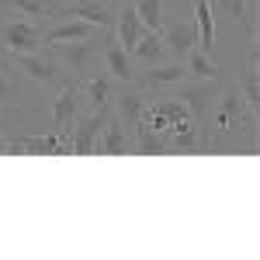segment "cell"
I'll return each instance as SVG.
<instances>
[{"label":"cell","mask_w":260,"mask_h":260,"mask_svg":"<svg viewBox=\"0 0 260 260\" xmlns=\"http://www.w3.org/2000/svg\"><path fill=\"white\" fill-rule=\"evenodd\" d=\"M59 4H70V0H59Z\"/></svg>","instance_id":"d4e9b609"},{"label":"cell","mask_w":260,"mask_h":260,"mask_svg":"<svg viewBox=\"0 0 260 260\" xmlns=\"http://www.w3.org/2000/svg\"><path fill=\"white\" fill-rule=\"evenodd\" d=\"M94 153L98 156H121V153H132V132L125 128V121L111 111L108 121L101 125L98 142H94Z\"/></svg>","instance_id":"9c48e42d"},{"label":"cell","mask_w":260,"mask_h":260,"mask_svg":"<svg viewBox=\"0 0 260 260\" xmlns=\"http://www.w3.org/2000/svg\"><path fill=\"white\" fill-rule=\"evenodd\" d=\"M80 94H83V111H98V108H111L115 98V80L108 73H94L80 80Z\"/></svg>","instance_id":"5bb4252c"},{"label":"cell","mask_w":260,"mask_h":260,"mask_svg":"<svg viewBox=\"0 0 260 260\" xmlns=\"http://www.w3.org/2000/svg\"><path fill=\"white\" fill-rule=\"evenodd\" d=\"M83 111V94H80V80H62L59 94L52 101V115H49V128L52 132H70L66 125H73V118Z\"/></svg>","instance_id":"52a82bcc"},{"label":"cell","mask_w":260,"mask_h":260,"mask_svg":"<svg viewBox=\"0 0 260 260\" xmlns=\"http://www.w3.org/2000/svg\"><path fill=\"white\" fill-rule=\"evenodd\" d=\"M146 104H149V101H146V90H139L136 83H121V90L111 98V111L125 121L128 132H136L142 115H146Z\"/></svg>","instance_id":"30bf717a"},{"label":"cell","mask_w":260,"mask_h":260,"mask_svg":"<svg viewBox=\"0 0 260 260\" xmlns=\"http://www.w3.org/2000/svg\"><path fill=\"white\" fill-rule=\"evenodd\" d=\"M180 59H184V70L191 80H222V66L212 59V52H201L198 45L187 49Z\"/></svg>","instance_id":"e0dca14e"},{"label":"cell","mask_w":260,"mask_h":260,"mask_svg":"<svg viewBox=\"0 0 260 260\" xmlns=\"http://www.w3.org/2000/svg\"><path fill=\"white\" fill-rule=\"evenodd\" d=\"M111 108H98V111H80L73 118V132H66V149L73 156H94V142H98L101 125L108 121Z\"/></svg>","instance_id":"5b68a950"},{"label":"cell","mask_w":260,"mask_h":260,"mask_svg":"<svg viewBox=\"0 0 260 260\" xmlns=\"http://www.w3.org/2000/svg\"><path fill=\"white\" fill-rule=\"evenodd\" d=\"M187 80V70H184V59H163V62H153V66H146L142 73L132 77V83L146 90V94H160L167 87H180V83Z\"/></svg>","instance_id":"8992f818"},{"label":"cell","mask_w":260,"mask_h":260,"mask_svg":"<svg viewBox=\"0 0 260 260\" xmlns=\"http://www.w3.org/2000/svg\"><path fill=\"white\" fill-rule=\"evenodd\" d=\"M222 136H233V132H246V136H253L257 132V115L246 108V101L240 98V90H236V83L229 80L222 87L219 94V118H215Z\"/></svg>","instance_id":"277c9868"},{"label":"cell","mask_w":260,"mask_h":260,"mask_svg":"<svg viewBox=\"0 0 260 260\" xmlns=\"http://www.w3.org/2000/svg\"><path fill=\"white\" fill-rule=\"evenodd\" d=\"M136 62H146V66H153V62H163L170 59V52H167V45H163L160 31H142V39L136 42V49L128 52Z\"/></svg>","instance_id":"ffe728a7"},{"label":"cell","mask_w":260,"mask_h":260,"mask_svg":"<svg viewBox=\"0 0 260 260\" xmlns=\"http://www.w3.org/2000/svg\"><path fill=\"white\" fill-rule=\"evenodd\" d=\"M101 49H104V31L90 35V39L59 42V45H52L49 52L59 59V66L66 70V77H73V80H83V77L90 73V66L101 59Z\"/></svg>","instance_id":"7a4b0ae2"},{"label":"cell","mask_w":260,"mask_h":260,"mask_svg":"<svg viewBox=\"0 0 260 260\" xmlns=\"http://www.w3.org/2000/svg\"><path fill=\"white\" fill-rule=\"evenodd\" d=\"M14 153H35V156H59L66 149V132H35V136H21L14 139Z\"/></svg>","instance_id":"4fadbf2b"},{"label":"cell","mask_w":260,"mask_h":260,"mask_svg":"<svg viewBox=\"0 0 260 260\" xmlns=\"http://www.w3.org/2000/svg\"><path fill=\"white\" fill-rule=\"evenodd\" d=\"M0 118H4V108H0ZM0 153H14V142L4 139V121H0Z\"/></svg>","instance_id":"cb8c5ba5"},{"label":"cell","mask_w":260,"mask_h":260,"mask_svg":"<svg viewBox=\"0 0 260 260\" xmlns=\"http://www.w3.org/2000/svg\"><path fill=\"white\" fill-rule=\"evenodd\" d=\"M194 28H198V49L212 52L215 49V14L212 0H194Z\"/></svg>","instance_id":"d6986e66"},{"label":"cell","mask_w":260,"mask_h":260,"mask_svg":"<svg viewBox=\"0 0 260 260\" xmlns=\"http://www.w3.org/2000/svg\"><path fill=\"white\" fill-rule=\"evenodd\" d=\"M18 94V80H14V70H11V62H4L0 56V108L7 104V101Z\"/></svg>","instance_id":"603a6c76"},{"label":"cell","mask_w":260,"mask_h":260,"mask_svg":"<svg viewBox=\"0 0 260 260\" xmlns=\"http://www.w3.org/2000/svg\"><path fill=\"white\" fill-rule=\"evenodd\" d=\"M4 59L11 62L14 73H21L24 80L39 83V87H62V80H70L66 70L59 66V59L52 52H45V49L42 52H14V56H4Z\"/></svg>","instance_id":"3957f363"},{"label":"cell","mask_w":260,"mask_h":260,"mask_svg":"<svg viewBox=\"0 0 260 260\" xmlns=\"http://www.w3.org/2000/svg\"><path fill=\"white\" fill-rule=\"evenodd\" d=\"M132 149L142 153V156H163V153H170V142H167L163 132H153V128L139 125V128L132 132Z\"/></svg>","instance_id":"44dd1931"},{"label":"cell","mask_w":260,"mask_h":260,"mask_svg":"<svg viewBox=\"0 0 260 260\" xmlns=\"http://www.w3.org/2000/svg\"><path fill=\"white\" fill-rule=\"evenodd\" d=\"M160 39H163V45H167V52H170L174 59H180L187 49L198 45V28H194V21H163Z\"/></svg>","instance_id":"7c38bea8"},{"label":"cell","mask_w":260,"mask_h":260,"mask_svg":"<svg viewBox=\"0 0 260 260\" xmlns=\"http://www.w3.org/2000/svg\"><path fill=\"white\" fill-rule=\"evenodd\" d=\"M215 7H219L222 14L233 21L250 42H257V31H253V7H250V0H215Z\"/></svg>","instance_id":"ac0fdd59"},{"label":"cell","mask_w":260,"mask_h":260,"mask_svg":"<svg viewBox=\"0 0 260 260\" xmlns=\"http://www.w3.org/2000/svg\"><path fill=\"white\" fill-rule=\"evenodd\" d=\"M111 31H115V39L121 42L125 52L136 49V42L142 39L146 28H142V21H139V14H136V7H132V0H128L121 11H115V28H111Z\"/></svg>","instance_id":"9a60e30c"},{"label":"cell","mask_w":260,"mask_h":260,"mask_svg":"<svg viewBox=\"0 0 260 260\" xmlns=\"http://www.w3.org/2000/svg\"><path fill=\"white\" fill-rule=\"evenodd\" d=\"M219 94H222V80H191L180 90V101H184L191 121L198 125L205 146H212V104L219 101Z\"/></svg>","instance_id":"6da1fadb"},{"label":"cell","mask_w":260,"mask_h":260,"mask_svg":"<svg viewBox=\"0 0 260 260\" xmlns=\"http://www.w3.org/2000/svg\"><path fill=\"white\" fill-rule=\"evenodd\" d=\"M0 52L14 56V52H42V24L39 21H11L0 35Z\"/></svg>","instance_id":"ba28073f"},{"label":"cell","mask_w":260,"mask_h":260,"mask_svg":"<svg viewBox=\"0 0 260 260\" xmlns=\"http://www.w3.org/2000/svg\"><path fill=\"white\" fill-rule=\"evenodd\" d=\"M0 7H4V11H18V18L39 21V24L56 21V11H59L56 0H0Z\"/></svg>","instance_id":"2e32d148"},{"label":"cell","mask_w":260,"mask_h":260,"mask_svg":"<svg viewBox=\"0 0 260 260\" xmlns=\"http://www.w3.org/2000/svg\"><path fill=\"white\" fill-rule=\"evenodd\" d=\"M101 59H104V73H108L115 83H132V77H136V70H132V56L121 49V42L115 39V31H104Z\"/></svg>","instance_id":"8fae6325"},{"label":"cell","mask_w":260,"mask_h":260,"mask_svg":"<svg viewBox=\"0 0 260 260\" xmlns=\"http://www.w3.org/2000/svg\"><path fill=\"white\" fill-rule=\"evenodd\" d=\"M132 7H136L146 31H160L163 28V0H132Z\"/></svg>","instance_id":"7402d4cb"}]
</instances>
